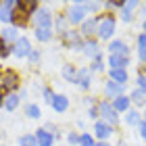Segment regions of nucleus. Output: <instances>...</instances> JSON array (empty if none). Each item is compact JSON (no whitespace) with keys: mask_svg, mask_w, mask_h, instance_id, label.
Instances as JSON below:
<instances>
[{"mask_svg":"<svg viewBox=\"0 0 146 146\" xmlns=\"http://www.w3.org/2000/svg\"><path fill=\"white\" fill-rule=\"evenodd\" d=\"M19 73L15 69H4L2 73H0V86L6 90V92H11V94H15V90L19 88Z\"/></svg>","mask_w":146,"mask_h":146,"instance_id":"obj_1","label":"nucleus"},{"mask_svg":"<svg viewBox=\"0 0 146 146\" xmlns=\"http://www.w3.org/2000/svg\"><path fill=\"white\" fill-rule=\"evenodd\" d=\"M113 34H115V17L113 15H104L98 17V38L100 40H109Z\"/></svg>","mask_w":146,"mask_h":146,"instance_id":"obj_2","label":"nucleus"},{"mask_svg":"<svg viewBox=\"0 0 146 146\" xmlns=\"http://www.w3.org/2000/svg\"><path fill=\"white\" fill-rule=\"evenodd\" d=\"M67 19H69V23H84L86 21V6L84 2H75L69 9L67 13Z\"/></svg>","mask_w":146,"mask_h":146,"instance_id":"obj_3","label":"nucleus"},{"mask_svg":"<svg viewBox=\"0 0 146 146\" xmlns=\"http://www.w3.org/2000/svg\"><path fill=\"white\" fill-rule=\"evenodd\" d=\"M98 111H100V115H102V121H107V123H119V115H117V111L113 109V104L109 102H100L98 104Z\"/></svg>","mask_w":146,"mask_h":146,"instance_id":"obj_4","label":"nucleus"},{"mask_svg":"<svg viewBox=\"0 0 146 146\" xmlns=\"http://www.w3.org/2000/svg\"><path fill=\"white\" fill-rule=\"evenodd\" d=\"M13 54L19 56V58L29 56V54H31V44H29V40H27V38H19L17 42L13 44Z\"/></svg>","mask_w":146,"mask_h":146,"instance_id":"obj_5","label":"nucleus"},{"mask_svg":"<svg viewBox=\"0 0 146 146\" xmlns=\"http://www.w3.org/2000/svg\"><path fill=\"white\" fill-rule=\"evenodd\" d=\"M15 9H17V2H15V0H4V2L0 4V21H2V23H11Z\"/></svg>","mask_w":146,"mask_h":146,"instance_id":"obj_6","label":"nucleus"},{"mask_svg":"<svg viewBox=\"0 0 146 146\" xmlns=\"http://www.w3.org/2000/svg\"><path fill=\"white\" fill-rule=\"evenodd\" d=\"M36 27H52V15L48 9H40L36 13Z\"/></svg>","mask_w":146,"mask_h":146,"instance_id":"obj_7","label":"nucleus"},{"mask_svg":"<svg viewBox=\"0 0 146 146\" xmlns=\"http://www.w3.org/2000/svg\"><path fill=\"white\" fill-rule=\"evenodd\" d=\"M82 50H84V54L90 56V58L100 56V48H98V42H96V40H86L84 46H82Z\"/></svg>","mask_w":146,"mask_h":146,"instance_id":"obj_8","label":"nucleus"},{"mask_svg":"<svg viewBox=\"0 0 146 146\" xmlns=\"http://www.w3.org/2000/svg\"><path fill=\"white\" fill-rule=\"evenodd\" d=\"M79 31H82V36H86V38L98 34V19H86L82 23V29Z\"/></svg>","mask_w":146,"mask_h":146,"instance_id":"obj_9","label":"nucleus"},{"mask_svg":"<svg viewBox=\"0 0 146 146\" xmlns=\"http://www.w3.org/2000/svg\"><path fill=\"white\" fill-rule=\"evenodd\" d=\"M17 9L25 13V15H34V13H38V2L36 0H17Z\"/></svg>","mask_w":146,"mask_h":146,"instance_id":"obj_10","label":"nucleus"},{"mask_svg":"<svg viewBox=\"0 0 146 146\" xmlns=\"http://www.w3.org/2000/svg\"><path fill=\"white\" fill-rule=\"evenodd\" d=\"M121 92H123V84L109 82L107 86H104V94H107L109 98H113V100H115V98H119V96H123Z\"/></svg>","mask_w":146,"mask_h":146,"instance_id":"obj_11","label":"nucleus"},{"mask_svg":"<svg viewBox=\"0 0 146 146\" xmlns=\"http://www.w3.org/2000/svg\"><path fill=\"white\" fill-rule=\"evenodd\" d=\"M109 48H111V54H121V56L129 54V48H127V44H125L123 40H113Z\"/></svg>","mask_w":146,"mask_h":146,"instance_id":"obj_12","label":"nucleus"},{"mask_svg":"<svg viewBox=\"0 0 146 146\" xmlns=\"http://www.w3.org/2000/svg\"><path fill=\"white\" fill-rule=\"evenodd\" d=\"M109 65H111V69H125V65H129V56L111 54L109 56Z\"/></svg>","mask_w":146,"mask_h":146,"instance_id":"obj_13","label":"nucleus"},{"mask_svg":"<svg viewBox=\"0 0 146 146\" xmlns=\"http://www.w3.org/2000/svg\"><path fill=\"white\" fill-rule=\"evenodd\" d=\"M111 134H113V127L107 121H96V136L100 138V142H104Z\"/></svg>","mask_w":146,"mask_h":146,"instance_id":"obj_14","label":"nucleus"},{"mask_svg":"<svg viewBox=\"0 0 146 146\" xmlns=\"http://www.w3.org/2000/svg\"><path fill=\"white\" fill-rule=\"evenodd\" d=\"M36 138H38V144L40 146H52V140H54V136H52L48 129H38L36 131Z\"/></svg>","mask_w":146,"mask_h":146,"instance_id":"obj_15","label":"nucleus"},{"mask_svg":"<svg viewBox=\"0 0 146 146\" xmlns=\"http://www.w3.org/2000/svg\"><path fill=\"white\" fill-rule=\"evenodd\" d=\"M63 38H65V42H67L69 46H73V48H82V46H84V42H82V40H79V36H77V31H65V34H63Z\"/></svg>","mask_w":146,"mask_h":146,"instance_id":"obj_16","label":"nucleus"},{"mask_svg":"<svg viewBox=\"0 0 146 146\" xmlns=\"http://www.w3.org/2000/svg\"><path fill=\"white\" fill-rule=\"evenodd\" d=\"M27 21H29V15H25V13H21L19 9H15V13H13V25L15 27H25L27 25Z\"/></svg>","mask_w":146,"mask_h":146,"instance_id":"obj_17","label":"nucleus"},{"mask_svg":"<svg viewBox=\"0 0 146 146\" xmlns=\"http://www.w3.org/2000/svg\"><path fill=\"white\" fill-rule=\"evenodd\" d=\"M67 107H69V98H67V96H63V94H58V96L54 98V102H52V109H54L56 113L67 111Z\"/></svg>","mask_w":146,"mask_h":146,"instance_id":"obj_18","label":"nucleus"},{"mask_svg":"<svg viewBox=\"0 0 146 146\" xmlns=\"http://www.w3.org/2000/svg\"><path fill=\"white\" fill-rule=\"evenodd\" d=\"M0 38H2L4 42H6V44H9V42H13V44H15L17 40H19L17 27H6V29H2V36H0Z\"/></svg>","mask_w":146,"mask_h":146,"instance_id":"obj_19","label":"nucleus"},{"mask_svg":"<svg viewBox=\"0 0 146 146\" xmlns=\"http://www.w3.org/2000/svg\"><path fill=\"white\" fill-rule=\"evenodd\" d=\"M111 79L125 86V82H127V71L125 69H111Z\"/></svg>","mask_w":146,"mask_h":146,"instance_id":"obj_20","label":"nucleus"},{"mask_svg":"<svg viewBox=\"0 0 146 146\" xmlns=\"http://www.w3.org/2000/svg\"><path fill=\"white\" fill-rule=\"evenodd\" d=\"M75 84H79L82 88H88V86H90V71H88V69H79V71H77Z\"/></svg>","mask_w":146,"mask_h":146,"instance_id":"obj_21","label":"nucleus"},{"mask_svg":"<svg viewBox=\"0 0 146 146\" xmlns=\"http://www.w3.org/2000/svg\"><path fill=\"white\" fill-rule=\"evenodd\" d=\"M129 107V98H125V96H119L113 100V109H115L117 113H121V111H127Z\"/></svg>","mask_w":146,"mask_h":146,"instance_id":"obj_22","label":"nucleus"},{"mask_svg":"<svg viewBox=\"0 0 146 146\" xmlns=\"http://www.w3.org/2000/svg\"><path fill=\"white\" fill-rule=\"evenodd\" d=\"M138 56L140 61H146V34L138 36Z\"/></svg>","mask_w":146,"mask_h":146,"instance_id":"obj_23","label":"nucleus"},{"mask_svg":"<svg viewBox=\"0 0 146 146\" xmlns=\"http://www.w3.org/2000/svg\"><path fill=\"white\" fill-rule=\"evenodd\" d=\"M36 38L40 40V42H48V40L52 38V29H48V27H36Z\"/></svg>","mask_w":146,"mask_h":146,"instance_id":"obj_24","label":"nucleus"},{"mask_svg":"<svg viewBox=\"0 0 146 146\" xmlns=\"http://www.w3.org/2000/svg\"><path fill=\"white\" fill-rule=\"evenodd\" d=\"M19 146H40V144H38V138L34 134H25L19 138Z\"/></svg>","mask_w":146,"mask_h":146,"instance_id":"obj_25","label":"nucleus"},{"mask_svg":"<svg viewBox=\"0 0 146 146\" xmlns=\"http://www.w3.org/2000/svg\"><path fill=\"white\" fill-rule=\"evenodd\" d=\"M63 77L67 79V82H75V79H77L75 67H73V65H65V67H63Z\"/></svg>","mask_w":146,"mask_h":146,"instance_id":"obj_26","label":"nucleus"},{"mask_svg":"<svg viewBox=\"0 0 146 146\" xmlns=\"http://www.w3.org/2000/svg\"><path fill=\"white\" fill-rule=\"evenodd\" d=\"M17 104H19V96L17 94H9L6 96V100H4V109L6 111H15Z\"/></svg>","mask_w":146,"mask_h":146,"instance_id":"obj_27","label":"nucleus"},{"mask_svg":"<svg viewBox=\"0 0 146 146\" xmlns=\"http://www.w3.org/2000/svg\"><path fill=\"white\" fill-rule=\"evenodd\" d=\"M129 100H134L136 104H144V102H146V94H144L142 90H134V92H131V98H129Z\"/></svg>","mask_w":146,"mask_h":146,"instance_id":"obj_28","label":"nucleus"},{"mask_svg":"<svg viewBox=\"0 0 146 146\" xmlns=\"http://www.w3.org/2000/svg\"><path fill=\"white\" fill-rule=\"evenodd\" d=\"M127 123L129 125H140L142 121H140V113L138 111H129L127 113Z\"/></svg>","mask_w":146,"mask_h":146,"instance_id":"obj_29","label":"nucleus"},{"mask_svg":"<svg viewBox=\"0 0 146 146\" xmlns=\"http://www.w3.org/2000/svg\"><path fill=\"white\" fill-rule=\"evenodd\" d=\"M11 52H13V48H11V46L4 42L2 38H0V58H6V56L11 54Z\"/></svg>","mask_w":146,"mask_h":146,"instance_id":"obj_30","label":"nucleus"},{"mask_svg":"<svg viewBox=\"0 0 146 146\" xmlns=\"http://www.w3.org/2000/svg\"><path fill=\"white\" fill-rule=\"evenodd\" d=\"M25 113H27V117H31V119H38V117H40V107H38V104H27Z\"/></svg>","mask_w":146,"mask_h":146,"instance_id":"obj_31","label":"nucleus"},{"mask_svg":"<svg viewBox=\"0 0 146 146\" xmlns=\"http://www.w3.org/2000/svg\"><path fill=\"white\" fill-rule=\"evenodd\" d=\"M79 146H94V140H92V136L82 134V136H79Z\"/></svg>","mask_w":146,"mask_h":146,"instance_id":"obj_32","label":"nucleus"},{"mask_svg":"<svg viewBox=\"0 0 146 146\" xmlns=\"http://www.w3.org/2000/svg\"><path fill=\"white\" fill-rule=\"evenodd\" d=\"M54 98H56V96L52 94V90H50V88H46V90H44V100H46V102H50V104H52V102H54Z\"/></svg>","mask_w":146,"mask_h":146,"instance_id":"obj_33","label":"nucleus"},{"mask_svg":"<svg viewBox=\"0 0 146 146\" xmlns=\"http://www.w3.org/2000/svg\"><path fill=\"white\" fill-rule=\"evenodd\" d=\"M92 69H94V71H100V69H102V54L94 58V65H92Z\"/></svg>","mask_w":146,"mask_h":146,"instance_id":"obj_34","label":"nucleus"},{"mask_svg":"<svg viewBox=\"0 0 146 146\" xmlns=\"http://www.w3.org/2000/svg\"><path fill=\"white\" fill-rule=\"evenodd\" d=\"M121 19H123L125 23H127V21H131V11H127V9H121Z\"/></svg>","mask_w":146,"mask_h":146,"instance_id":"obj_35","label":"nucleus"},{"mask_svg":"<svg viewBox=\"0 0 146 146\" xmlns=\"http://www.w3.org/2000/svg\"><path fill=\"white\" fill-rule=\"evenodd\" d=\"M138 86H140V90L146 94V77H144V75H140V77H138Z\"/></svg>","mask_w":146,"mask_h":146,"instance_id":"obj_36","label":"nucleus"},{"mask_svg":"<svg viewBox=\"0 0 146 146\" xmlns=\"http://www.w3.org/2000/svg\"><path fill=\"white\" fill-rule=\"evenodd\" d=\"M6 96H9V94H6V90L2 88V86H0V107H4V100H6Z\"/></svg>","mask_w":146,"mask_h":146,"instance_id":"obj_37","label":"nucleus"},{"mask_svg":"<svg viewBox=\"0 0 146 146\" xmlns=\"http://www.w3.org/2000/svg\"><path fill=\"white\" fill-rule=\"evenodd\" d=\"M67 138H69V144H79V136H77V134H73V131H71Z\"/></svg>","mask_w":146,"mask_h":146,"instance_id":"obj_38","label":"nucleus"},{"mask_svg":"<svg viewBox=\"0 0 146 146\" xmlns=\"http://www.w3.org/2000/svg\"><path fill=\"white\" fill-rule=\"evenodd\" d=\"M140 134H142V138L146 140V123H140Z\"/></svg>","mask_w":146,"mask_h":146,"instance_id":"obj_39","label":"nucleus"},{"mask_svg":"<svg viewBox=\"0 0 146 146\" xmlns=\"http://www.w3.org/2000/svg\"><path fill=\"white\" fill-rule=\"evenodd\" d=\"M29 58H31V61H34V63H36V61H38V58H40V54H38V52H36V50H31V54H29Z\"/></svg>","mask_w":146,"mask_h":146,"instance_id":"obj_40","label":"nucleus"},{"mask_svg":"<svg viewBox=\"0 0 146 146\" xmlns=\"http://www.w3.org/2000/svg\"><path fill=\"white\" fill-rule=\"evenodd\" d=\"M90 117H98V111L96 109H90Z\"/></svg>","mask_w":146,"mask_h":146,"instance_id":"obj_41","label":"nucleus"},{"mask_svg":"<svg viewBox=\"0 0 146 146\" xmlns=\"http://www.w3.org/2000/svg\"><path fill=\"white\" fill-rule=\"evenodd\" d=\"M94 146H111V144H107V142H98V144H94Z\"/></svg>","mask_w":146,"mask_h":146,"instance_id":"obj_42","label":"nucleus"},{"mask_svg":"<svg viewBox=\"0 0 146 146\" xmlns=\"http://www.w3.org/2000/svg\"><path fill=\"white\" fill-rule=\"evenodd\" d=\"M144 123H146V113H144Z\"/></svg>","mask_w":146,"mask_h":146,"instance_id":"obj_43","label":"nucleus"},{"mask_svg":"<svg viewBox=\"0 0 146 146\" xmlns=\"http://www.w3.org/2000/svg\"><path fill=\"white\" fill-rule=\"evenodd\" d=\"M144 29H146V21H144Z\"/></svg>","mask_w":146,"mask_h":146,"instance_id":"obj_44","label":"nucleus"}]
</instances>
